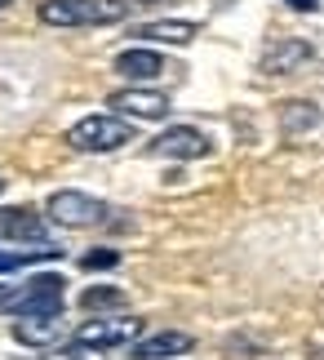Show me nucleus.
I'll list each match as a JSON object with an SVG mask.
<instances>
[{
	"instance_id": "nucleus-1",
	"label": "nucleus",
	"mask_w": 324,
	"mask_h": 360,
	"mask_svg": "<svg viewBox=\"0 0 324 360\" xmlns=\"http://www.w3.org/2000/svg\"><path fill=\"white\" fill-rule=\"evenodd\" d=\"M129 13V0H40L36 18L45 27H111Z\"/></svg>"
},
{
	"instance_id": "nucleus-2",
	"label": "nucleus",
	"mask_w": 324,
	"mask_h": 360,
	"mask_svg": "<svg viewBox=\"0 0 324 360\" xmlns=\"http://www.w3.org/2000/svg\"><path fill=\"white\" fill-rule=\"evenodd\" d=\"M124 143H134V120H124L116 112H93L76 120L67 129V147L84 151V156H103V151H120Z\"/></svg>"
},
{
	"instance_id": "nucleus-3",
	"label": "nucleus",
	"mask_w": 324,
	"mask_h": 360,
	"mask_svg": "<svg viewBox=\"0 0 324 360\" xmlns=\"http://www.w3.org/2000/svg\"><path fill=\"white\" fill-rule=\"evenodd\" d=\"M67 281L58 271H40V276H27L22 285H13L5 289V302H0V311H9V316H53V311H63V289Z\"/></svg>"
},
{
	"instance_id": "nucleus-4",
	"label": "nucleus",
	"mask_w": 324,
	"mask_h": 360,
	"mask_svg": "<svg viewBox=\"0 0 324 360\" xmlns=\"http://www.w3.org/2000/svg\"><path fill=\"white\" fill-rule=\"evenodd\" d=\"M143 338V321L138 316H93V321H84L72 342L80 347H93V352H111V347H124V342H138Z\"/></svg>"
},
{
	"instance_id": "nucleus-5",
	"label": "nucleus",
	"mask_w": 324,
	"mask_h": 360,
	"mask_svg": "<svg viewBox=\"0 0 324 360\" xmlns=\"http://www.w3.org/2000/svg\"><path fill=\"white\" fill-rule=\"evenodd\" d=\"M45 214L58 227L80 231V227H98V223H103V218H107V200L89 196V191H72V187H67V191H53V196H49Z\"/></svg>"
},
{
	"instance_id": "nucleus-6",
	"label": "nucleus",
	"mask_w": 324,
	"mask_h": 360,
	"mask_svg": "<svg viewBox=\"0 0 324 360\" xmlns=\"http://www.w3.org/2000/svg\"><path fill=\"white\" fill-rule=\"evenodd\" d=\"M151 156H164V160H205L214 143H209V134L191 129V124H174V129H164L160 138H151L147 143Z\"/></svg>"
},
{
	"instance_id": "nucleus-7",
	"label": "nucleus",
	"mask_w": 324,
	"mask_h": 360,
	"mask_svg": "<svg viewBox=\"0 0 324 360\" xmlns=\"http://www.w3.org/2000/svg\"><path fill=\"white\" fill-rule=\"evenodd\" d=\"M107 107L116 116H124V120H164L169 116V94L147 89V85H129V89L111 94Z\"/></svg>"
},
{
	"instance_id": "nucleus-8",
	"label": "nucleus",
	"mask_w": 324,
	"mask_h": 360,
	"mask_svg": "<svg viewBox=\"0 0 324 360\" xmlns=\"http://www.w3.org/2000/svg\"><path fill=\"white\" fill-rule=\"evenodd\" d=\"M311 58H316V45H311V40H302V36H280V40H271V45H266L258 72H262V76H293V72H302Z\"/></svg>"
},
{
	"instance_id": "nucleus-9",
	"label": "nucleus",
	"mask_w": 324,
	"mask_h": 360,
	"mask_svg": "<svg viewBox=\"0 0 324 360\" xmlns=\"http://www.w3.org/2000/svg\"><path fill=\"white\" fill-rule=\"evenodd\" d=\"M0 240H13V245H53L49 240V223L36 210H27V205H9V210H0Z\"/></svg>"
},
{
	"instance_id": "nucleus-10",
	"label": "nucleus",
	"mask_w": 324,
	"mask_h": 360,
	"mask_svg": "<svg viewBox=\"0 0 324 360\" xmlns=\"http://www.w3.org/2000/svg\"><path fill=\"white\" fill-rule=\"evenodd\" d=\"M13 338H18L22 347H36V352L58 347V342L67 338V321H63V311H53V316H18V321H13Z\"/></svg>"
},
{
	"instance_id": "nucleus-11",
	"label": "nucleus",
	"mask_w": 324,
	"mask_h": 360,
	"mask_svg": "<svg viewBox=\"0 0 324 360\" xmlns=\"http://www.w3.org/2000/svg\"><path fill=\"white\" fill-rule=\"evenodd\" d=\"M116 72L124 80H134V85H151L156 76L169 72V63L160 58L156 49H143V45H134V49H120L116 53Z\"/></svg>"
},
{
	"instance_id": "nucleus-12",
	"label": "nucleus",
	"mask_w": 324,
	"mask_h": 360,
	"mask_svg": "<svg viewBox=\"0 0 324 360\" xmlns=\"http://www.w3.org/2000/svg\"><path fill=\"white\" fill-rule=\"evenodd\" d=\"M195 347L191 334H182V329H160V334H147L134 342V360H178Z\"/></svg>"
},
{
	"instance_id": "nucleus-13",
	"label": "nucleus",
	"mask_w": 324,
	"mask_h": 360,
	"mask_svg": "<svg viewBox=\"0 0 324 360\" xmlns=\"http://www.w3.org/2000/svg\"><path fill=\"white\" fill-rule=\"evenodd\" d=\"M134 36L156 40V45H191V40L200 36V27L187 22V18H169V22H143Z\"/></svg>"
},
{
	"instance_id": "nucleus-14",
	"label": "nucleus",
	"mask_w": 324,
	"mask_h": 360,
	"mask_svg": "<svg viewBox=\"0 0 324 360\" xmlns=\"http://www.w3.org/2000/svg\"><path fill=\"white\" fill-rule=\"evenodd\" d=\"M316 124H320L316 103H306V98H289V103H280V129H285L289 138H298V134H311Z\"/></svg>"
},
{
	"instance_id": "nucleus-15",
	"label": "nucleus",
	"mask_w": 324,
	"mask_h": 360,
	"mask_svg": "<svg viewBox=\"0 0 324 360\" xmlns=\"http://www.w3.org/2000/svg\"><path fill=\"white\" fill-rule=\"evenodd\" d=\"M80 307L84 311H124L129 307V294H124V289H116V285H89L80 294Z\"/></svg>"
},
{
	"instance_id": "nucleus-16",
	"label": "nucleus",
	"mask_w": 324,
	"mask_h": 360,
	"mask_svg": "<svg viewBox=\"0 0 324 360\" xmlns=\"http://www.w3.org/2000/svg\"><path fill=\"white\" fill-rule=\"evenodd\" d=\"M63 249L58 245H32V249H0V271H22L32 262H45V258H58Z\"/></svg>"
},
{
	"instance_id": "nucleus-17",
	"label": "nucleus",
	"mask_w": 324,
	"mask_h": 360,
	"mask_svg": "<svg viewBox=\"0 0 324 360\" xmlns=\"http://www.w3.org/2000/svg\"><path fill=\"white\" fill-rule=\"evenodd\" d=\"M116 262H120L116 249H89V254L80 258V267H84V271H111Z\"/></svg>"
},
{
	"instance_id": "nucleus-18",
	"label": "nucleus",
	"mask_w": 324,
	"mask_h": 360,
	"mask_svg": "<svg viewBox=\"0 0 324 360\" xmlns=\"http://www.w3.org/2000/svg\"><path fill=\"white\" fill-rule=\"evenodd\" d=\"M289 9H298V13H316L320 9V0H285Z\"/></svg>"
},
{
	"instance_id": "nucleus-19",
	"label": "nucleus",
	"mask_w": 324,
	"mask_h": 360,
	"mask_svg": "<svg viewBox=\"0 0 324 360\" xmlns=\"http://www.w3.org/2000/svg\"><path fill=\"white\" fill-rule=\"evenodd\" d=\"M129 5H164V0H129Z\"/></svg>"
},
{
	"instance_id": "nucleus-20",
	"label": "nucleus",
	"mask_w": 324,
	"mask_h": 360,
	"mask_svg": "<svg viewBox=\"0 0 324 360\" xmlns=\"http://www.w3.org/2000/svg\"><path fill=\"white\" fill-rule=\"evenodd\" d=\"M0 302H5V285H0Z\"/></svg>"
},
{
	"instance_id": "nucleus-21",
	"label": "nucleus",
	"mask_w": 324,
	"mask_h": 360,
	"mask_svg": "<svg viewBox=\"0 0 324 360\" xmlns=\"http://www.w3.org/2000/svg\"><path fill=\"white\" fill-rule=\"evenodd\" d=\"M5 5H9V0H0V9H5Z\"/></svg>"
},
{
	"instance_id": "nucleus-22",
	"label": "nucleus",
	"mask_w": 324,
	"mask_h": 360,
	"mask_svg": "<svg viewBox=\"0 0 324 360\" xmlns=\"http://www.w3.org/2000/svg\"><path fill=\"white\" fill-rule=\"evenodd\" d=\"M0 191H5V178H0Z\"/></svg>"
}]
</instances>
